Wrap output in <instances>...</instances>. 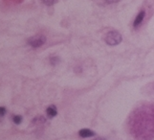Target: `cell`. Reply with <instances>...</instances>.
<instances>
[{
  "label": "cell",
  "mask_w": 154,
  "mask_h": 140,
  "mask_svg": "<svg viewBox=\"0 0 154 140\" xmlns=\"http://www.w3.org/2000/svg\"><path fill=\"white\" fill-rule=\"evenodd\" d=\"M123 40V37L119 33L118 31H110L104 37V41L106 44L110 46H115L120 44Z\"/></svg>",
  "instance_id": "1"
},
{
  "label": "cell",
  "mask_w": 154,
  "mask_h": 140,
  "mask_svg": "<svg viewBox=\"0 0 154 140\" xmlns=\"http://www.w3.org/2000/svg\"><path fill=\"white\" fill-rule=\"evenodd\" d=\"M28 44L33 48L41 47L46 42V37L43 35H35L34 37H31L27 40Z\"/></svg>",
  "instance_id": "2"
},
{
  "label": "cell",
  "mask_w": 154,
  "mask_h": 140,
  "mask_svg": "<svg viewBox=\"0 0 154 140\" xmlns=\"http://www.w3.org/2000/svg\"><path fill=\"white\" fill-rule=\"evenodd\" d=\"M146 17V12L145 11H141V12L137 14V17L134 20V23H133V26H134V28H138L143 22V20H144Z\"/></svg>",
  "instance_id": "3"
},
{
  "label": "cell",
  "mask_w": 154,
  "mask_h": 140,
  "mask_svg": "<svg viewBox=\"0 0 154 140\" xmlns=\"http://www.w3.org/2000/svg\"><path fill=\"white\" fill-rule=\"evenodd\" d=\"M79 136L82 138H88V137H93L95 135V132L92 130H89V129H82L79 132Z\"/></svg>",
  "instance_id": "4"
},
{
  "label": "cell",
  "mask_w": 154,
  "mask_h": 140,
  "mask_svg": "<svg viewBox=\"0 0 154 140\" xmlns=\"http://www.w3.org/2000/svg\"><path fill=\"white\" fill-rule=\"evenodd\" d=\"M46 114H47V116H48L49 118H54L55 116H57V110L56 106L51 105V106H49L48 107H47Z\"/></svg>",
  "instance_id": "5"
},
{
  "label": "cell",
  "mask_w": 154,
  "mask_h": 140,
  "mask_svg": "<svg viewBox=\"0 0 154 140\" xmlns=\"http://www.w3.org/2000/svg\"><path fill=\"white\" fill-rule=\"evenodd\" d=\"M13 121L14 124H17V125H19V124L22 122V116L20 115H14L13 117Z\"/></svg>",
  "instance_id": "6"
},
{
  "label": "cell",
  "mask_w": 154,
  "mask_h": 140,
  "mask_svg": "<svg viewBox=\"0 0 154 140\" xmlns=\"http://www.w3.org/2000/svg\"><path fill=\"white\" fill-rule=\"evenodd\" d=\"M42 2L47 5V6H52V5H54L57 2V0H42Z\"/></svg>",
  "instance_id": "7"
},
{
  "label": "cell",
  "mask_w": 154,
  "mask_h": 140,
  "mask_svg": "<svg viewBox=\"0 0 154 140\" xmlns=\"http://www.w3.org/2000/svg\"><path fill=\"white\" fill-rule=\"evenodd\" d=\"M6 107H0V116H4L6 114Z\"/></svg>",
  "instance_id": "8"
},
{
  "label": "cell",
  "mask_w": 154,
  "mask_h": 140,
  "mask_svg": "<svg viewBox=\"0 0 154 140\" xmlns=\"http://www.w3.org/2000/svg\"><path fill=\"white\" fill-rule=\"evenodd\" d=\"M119 1H121V0H104V2L106 4H113V3H117Z\"/></svg>",
  "instance_id": "9"
},
{
  "label": "cell",
  "mask_w": 154,
  "mask_h": 140,
  "mask_svg": "<svg viewBox=\"0 0 154 140\" xmlns=\"http://www.w3.org/2000/svg\"><path fill=\"white\" fill-rule=\"evenodd\" d=\"M95 140H105V139H104V138H100V137H99V138H96Z\"/></svg>",
  "instance_id": "10"
}]
</instances>
